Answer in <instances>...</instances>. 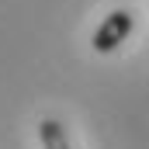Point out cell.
<instances>
[{
    "mask_svg": "<svg viewBox=\"0 0 149 149\" xmlns=\"http://www.w3.org/2000/svg\"><path fill=\"white\" fill-rule=\"evenodd\" d=\"M38 139H42V149H70L66 128H63L56 118H45V121H38Z\"/></svg>",
    "mask_w": 149,
    "mask_h": 149,
    "instance_id": "cell-2",
    "label": "cell"
},
{
    "mask_svg": "<svg viewBox=\"0 0 149 149\" xmlns=\"http://www.w3.org/2000/svg\"><path fill=\"white\" fill-rule=\"evenodd\" d=\"M128 35H132V10L121 7V10H111V14L97 24L90 45H94V52H114Z\"/></svg>",
    "mask_w": 149,
    "mask_h": 149,
    "instance_id": "cell-1",
    "label": "cell"
}]
</instances>
